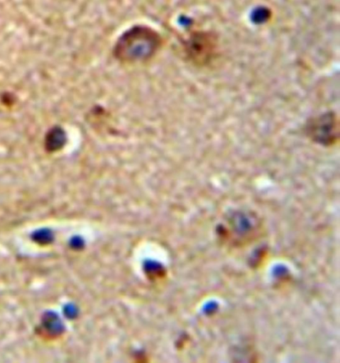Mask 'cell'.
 Instances as JSON below:
<instances>
[{
  "label": "cell",
  "instance_id": "1",
  "mask_svg": "<svg viewBox=\"0 0 340 363\" xmlns=\"http://www.w3.org/2000/svg\"><path fill=\"white\" fill-rule=\"evenodd\" d=\"M160 45L158 34L152 29L138 26L121 37L116 43L115 52L124 60H141L150 57Z\"/></svg>",
  "mask_w": 340,
  "mask_h": 363
},
{
  "label": "cell",
  "instance_id": "2",
  "mask_svg": "<svg viewBox=\"0 0 340 363\" xmlns=\"http://www.w3.org/2000/svg\"><path fill=\"white\" fill-rule=\"evenodd\" d=\"M65 135L59 128H53L47 135L45 145L48 150H55L64 143Z\"/></svg>",
  "mask_w": 340,
  "mask_h": 363
}]
</instances>
